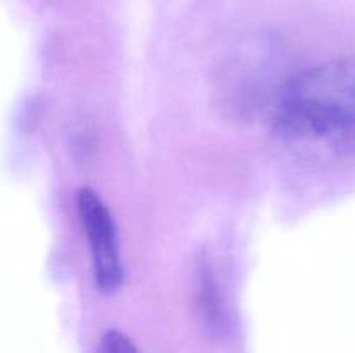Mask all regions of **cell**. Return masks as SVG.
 <instances>
[{
	"instance_id": "3957f363",
	"label": "cell",
	"mask_w": 355,
	"mask_h": 353,
	"mask_svg": "<svg viewBox=\"0 0 355 353\" xmlns=\"http://www.w3.org/2000/svg\"><path fill=\"white\" fill-rule=\"evenodd\" d=\"M201 305H203L205 315L214 329L222 331L224 329V310H222V300L218 296L217 284L211 277L208 266H205L201 272Z\"/></svg>"
},
{
	"instance_id": "6da1fadb",
	"label": "cell",
	"mask_w": 355,
	"mask_h": 353,
	"mask_svg": "<svg viewBox=\"0 0 355 353\" xmlns=\"http://www.w3.org/2000/svg\"><path fill=\"white\" fill-rule=\"evenodd\" d=\"M277 118L297 134L355 130V57L331 59L295 73L281 89Z\"/></svg>"
},
{
	"instance_id": "7a4b0ae2",
	"label": "cell",
	"mask_w": 355,
	"mask_h": 353,
	"mask_svg": "<svg viewBox=\"0 0 355 353\" xmlns=\"http://www.w3.org/2000/svg\"><path fill=\"white\" fill-rule=\"evenodd\" d=\"M76 211L89 244L97 287L103 293L113 294L123 282V265L113 213L103 197L90 187H80L76 192Z\"/></svg>"
},
{
	"instance_id": "277c9868",
	"label": "cell",
	"mask_w": 355,
	"mask_h": 353,
	"mask_svg": "<svg viewBox=\"0 0 355 353\" xmlns=\"http://www.w3.org/2000/svg\"><path fill=\"white\" fill-rule=\"evenodd\" d=\"M99 353H141L137 345L125 332L110 329L101 339Z\"/></svg>"
}]
</instances>
